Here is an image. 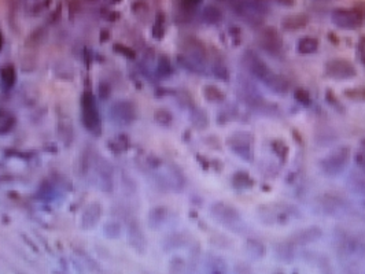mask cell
Listing matches in <instances>:
<instances>
[{
  "label": "cell",
  "mask_w": 365,
  "mask_h": 274,
  "mask_svg": "<svg viewBox=\"0 0 365 274\" xmlns=\"http://www.w3.org/2000/svg\"><path fill=\"white\" fill-rule=\"evenodd\" d=\"M0 81L4 89H11L16 82V66L7 63L0 69Z\"/></svg>",
  "instance_id": "13"
},
{
  "label": "cell",
  "mask_w": 365,
  "mask_h": 274,
  "mask_svg": "<svg viewBox=\"0 0 365 274\" xmlns=\"http://www.w3.org/2000/svg\"><path fill=\"white\" fill-rule=\"evenodd\" d=\"M213 73H214V76H216L217 78H220V80H227L228 78L227 69H225V66L222 65V63L214 65V67H213Z\"/></svg>",
  "instance_id": "34"
},
{
  "label": "cell",
  "mask_w": 365,
  "mask_h": 274,
  "mask_svg": "<svg viewBox=\"0 0 365 274\" xmlns=\"http://www.w3.org/2000/svg\"><path fill=\"white\" fill-rule=\"evenodd\" d=\"M364 15L358 10H349V8H336L331 13V21L341 29L353 30L357 29L363 24Z\"/></svg>",
  "instance_id": "4"
},
{
  "label": "cell",
  "mask_w": 365,
  "mask_h": 274,
  "mask_svg": "<svg viewBox=\"0 0 365 274\" xmlns=\"http://www.w3.org/2000/svg\"><path fill=\"white\" fill-rule=\"evenodd\" d=\"M177 63H179L183 69H186L188 72H192V73H202L203 69H205V66L202 63H199V62H196L194 59H191L190 57H187L184 54H180L177 55Z\"/></svg>",
  "instance_id": "20"
},
{
  "label": "cell",
  "mask_w": 365,
  "mask_h": 274,
  "mask_svg": "<svg viewBox=\"0 0 365 274\" xmlns=\"http://www.w3.org/2000/svg\"><path fill=\"white\" fill-rule=\"evenodd\" d=\"M151 34L154 36L157 40H161L165 34V14L158 13L155 16V24L151 29Z\"/></svg>",
  "instance_id": "25"
},
{
  "label": "cell",
  "mask_w": 365,
  "mask_h": 274,
  "mask_svg": "<svg viewBox=\"0 0 365 274\" xmlns=\"http://www.w3.org/2000/svg\"><path fill=\"white\" fill-rule=\"evenodd\" d=\"M222 19V13L219 7L216 6H207L203 8L202 11V21L207 25H216L219 24Z\"/></svg>",
  "instance_id": "18"
},
{
  "label": "cell",
  "mask_w": 365,
  "mask_h": 274,
  "mask_svg": "<svg viewBox=\"0 0 365 274\" xmlns=\"http://www.w3.org/2000/svg\"><path fill=\"white\" fill-rule=\"evenodd\" d=\"M58 136H59L61 141H62L65 145L72 144V141H73V137H74L73 126H72V123H70V122H66V121L59 122V125H58Z\"/></svg>",
  "instance_id": "19"
},
{
  "label": "cell",
  "mask_w": 365,
  "mask_h": 274,
  "mask_svg": "<svg viewBox=\"0 0 365 274\" xmlns=\"http://www.w3.org/2000/svg\"><path fill=\"white\" fill-rule=\"evenodd\" d=\"M350 159L349 147H338L321 159V170L327 176H338L346 169Z\"/></svg>",
  "instance_id": "3"
},
{
  "label": "cell",
  "mask_w": 365,
  "mask_h": 274,
  "mask_svg": "<svg viewBox=\"0 0 365 274\" xmlns=\"http://www.w3.org/2000/svg\"><path fill=\"white\" fill-rule=\"evenodd\" d=\"M154 121L162 126H168L173 122V114L166 108H158L154 111Z\"/></svg>",
  "instance_id": "26"
},
{
  "label": "cell",
  "mask_w": 365,
  "mask_h": 274,
  "mask_svg": "<svg viewBox=\"0 0 365 274\" xmlns=\"http://www.w3.org/2000/svg\"><path fill=\"white\" fill-rule=\"evenodd\" d=\"M113 49L115 54H120L124 58L129 59V61H135L136 59V52L133 49L125 46V44H121V43H115L113 46Z\"/></svg>",
  "instance_id": "28"
},
{
  "label": "cell",
  "mask_w": 365,
  "mask_h": 274,
  "mask_svg": "<svg viewBox=\"0 0 365 274\" xmlns=\"http://www.w3.org/2000/svg\"><path fill=\"white\" fill-rule=\"evenodd\" d=\"M228 145L234 152L244 161L253 159V138L246 132H236L228 138Z\"/></svg>",
  "instance_id": "6"
},
{
  "label": "cell",
  "mask_w": 365,
  "mask_h": 274,
  "mask_svg": "<svg viewBox=\"0 0 365 274\" xmlns=\"http://www.w3.org/2000/svg\"><path fill=\"white\" fill-rule=\"evenodd\" d=\"M345 95L354 100H365V88H351L346 89Z\"/></svg>",
  "instance_id": "31"
},
{
  "label": "cell",
  "mask_w": 365,
  "mask_h": 274,
  "mask_svg": "<svg viewBox=\"0 0 365 274\" xmlns=\"http://www.w3.org/2000/svg\"><path fill=\"white\" fill-rule=\"evenodd\" d=\"M3 43H4V40H3V34H1V32H0V51H1V48H3Z\"/></svg>",
  "instance_id": "42"
},
{
  "label": "cell",
  "mask_w": 365,
  "mask_h": 274,
  "mask_svg": "<svg viewBox=\"0 0 365 274\" xmlns=\"http://www.w3.org/2000/svg\"><path fill=\"white\" fill-rule=\"evenodd\" d=\"M323 207L328 214H338L341 211H345L346 203L345 200L339 199L338 196H324Z\"/></svg>",
  "instance_id": "16"
},
{
  "label": "cell",
  "mask_w": 365,
  "mask_h": 274,
  "mask_svg": "<svg viewBox=\"0 0 365 274\" xmlns=\"http://www.w3.org/2000/svg\"><path fill=\"white\" fill-rule=\"evenodd\" d=\"M148 7H147V3L144 0H136V1H133V4H132V11L135 13V14H138V15H142L144 11H147Z\"/></svg>",
  "instance_id": "35"
},
{
  "label": "cell",
  "mask_w": 365,
  "mask_h": 274,
  "mask_svg": "<svg viewBox=\"0 0 365 274\" xmlns=\"http://www.w3.org/2000/svg\"><path fill=\"white\" fill-rule=\"evenodd\" d=\"M318 48V41L313 36H303L297 43V51L302 55L315 54Z\"/></svg>",
  "instance_id": "14"
},
{
  "label": "cell",
  "mask_w": 365,
  "mask_h": 274,
  "mask_svg": "<svg viewBox=\"0 0 365 274\" xmlns=\"http://www.w3.org/2000/svg\"><path fill=\"white\" fill-rule=\"evenodd\" d=\"M211 214L216 219H219L220 222L225 224V225H236L240 218L239 213L234 207L228 206L225 203H216L211 207Z\"/></svg>",
  "instance_id": "9"
},
{
  "label": "cell",
  "mask_w": 365,
  "mask_h": 274,
  "mask_svg": "<svg viewBox=\"0 0 365 274\" xmlns=\"http://www.w3.org/2000/svg\"><path fill=\"white\" fill-rule=\"evenodd\" d=\"M61 11H62V7H61V6H58L57 10H55V13H52V14H51V19H49V21H51V22H55V21H58V19H59V15H61Z\"/></svg>",
  "instance_id": "40"
},
{
  "label": "cell",
  "mask_w": 365,
  "mask_h": 274,
  "mask_svg": "<svg viewBox=\"0 0 365 274\" xmlns=\"http://www.w3.org/2000/svg\"><path fill=\"white\" fill-rule=\"evenodd\" d=\"M203 96L207 102H211V103H221L225 99L224 92L216 85H206L203 88Z\"/></svg>",
  "instance_id": "21"
},
{
  "label": "cell",
  "mask_w": 365,
  "mask_h": 274,
  "mask_svg": "<svg viewBox=\"0 0 365 274\" xmlns=\"http://www.w3.org/2000/svg\"><path fill=\"white\" fill-rule=\"evenodd\" d=\"M202 3V0H181V7L186 13H191Z\"/></svg>",
  "instance_id": "33"
},
{
  "label": "cell",
  "mask_w": 365,
  "mask_h": 274,
  "mask_svg": "<svg viewBox=\"0 0 365 274\" xmlns=\"http://www.w3.org/2000/svg\"><path fill=\"white\" fill-rule=\"evenodd\" d=\"M81 120L84 128L94 136L102 133V120L97 108L96 96L91 89H85L81 95Z\"/></svg>",
  "instance_id": "1"
},
{
  "label": "cell",
  "mask_w": 365,
  "mask_h": 274,
  "mask_svg": "<svg viewBox=\"0 0 365 274\" xmlns=\"http://www.w3.org/2000/svg\"><path fill=\"white\" fill-rule=\"evenodd\" d=\"M358 57L361 59V62L365 63V37L358 41Z\"/></svg>",
  "instance_id": "37"
},
{
  "label": "cell",
  "mask_w": 365,
  "mask_h": 274,
  "mask_svg": "<svg viewBox=\"0 0 365 274\" xmlns=\"http://www.w3.org/2000/svg\"><path fill=\"white\" fill-rule=\"evenodd\" d=\"M111 115L117 122L128 125L136 118V106L129 100H120L111 107Z\"/></svg>",
  "instance_id": "8"
},
{
  "label": "cell",
  "mask_w": 365,
  "mask_h": 274,
  "mask_svg": "<svg viewBox=\"0 0 365 274\" xmlns=\"http://www.w3.org/2000/svg\"><path fill=\"white\" fill-rule=\"evenodd\" d=\"M295 99L303 106H308L310 103V93L306 89L300 88L295 91Z\"/></svg>",
  "instance_id": "32"
},
{
  "label": "cell",
  "mask_w": 365,
  "mask_h": 274,
  "mask_svg": "<svg viewBox=\"0 0 365 274\" xmlns=\"http://www.w3.org/2000/svg\"><path fill=\"white\" fill-rule=\"evenodd\" d=\"M232 184L236 186V188H249V186L253 185V180L252 177L244 173V171H238L232 176Z\"/></svg>",
  "instance_id": "27"
},
{
  "label": "cell",
  "mask_w": 365,
  "mask_h": 274,
  "mask_svg": "<svg viewBox=\"0 0 365 274\" xmlns=\"http://www.w3.org/2000/svg\"><path fill=\"white\" fill-rule=\"evenodd\" d=\"M49 1H51V0H43V1H40V3L34 4V7L32 8V11L33 13H40L41 10H44V8L48 6Z\"/></svg>",
  "instance_id": "38"
},
{
  "label": "cell",
  "mask_w": 365,
  "mask_h": 274,
  "mask_svg": "<svg viewBox=\"0 0 365 274\" xmlns=\"http://www.w3.org/2000/svg\"><path fill=\"white\" fill-rule=\"evenodd\" d=\"M265 85H267L270 91H273L276 93H280V95H283V93H286V92L290 89V82H288V80L284 78L283 76H279V74H273V76L270 77V80H269Z\"/></svg>",
  "instance_id": "15"
},
{
  "label": "cell",
  "mask_w": 365,
  "mask_h": 274,
  "mask_svg": "<svg viewBox=\"0 0 365 274\" xmlns=\"http://www.w3.org/2000/svg\"><path fill=\"white\" fill-rule=\"evenodd\" d=\"M121 0H113V3H120Z\"/></svg>",
  "instance_id": "43"
},
{
  "label": "cell",
  "mask_w": 365,
  "mask_h": 274,
  "mask_svg": "<svg viewBox=\"0 0 365 274\" xmlns=\"http://www.w3.org/2000/svg\"><path fill=\"white\" fill-rule=\"evenodd\" d=\"M16 118L7 110H0V135H7L14 129Z\"/></svg>",
  "instance_id": "17"
},
{
  "label": "cell",
  "mask_w": 365,
  "mask_h": 274,
  "mask_svg": "<svg viewBox=\"0 0 365 274\" xmlns=\"http://www.w3.org/2000/svg\"><path fill=\"white\" fill-rule=\"evenodd\" d=\"M111 95V85L107 81H100L97 85V97L100 100H107Z\"/></svg>",
  "instance_id": "30"
},
{
  "label": "cell",
  "mask_w": 365,
  "mask_h": 274,
  "mask_svg": "<svg viewBox=\"0 0 365 274\" xmlns=\"http://www.w3.org/2000/svg\"><path fill=\"white\" fill-rule=\"evenodd\" d=\"M356 163H357L358 167L361 169V171L365 173V147L358 150V152L356 153Z\"/></svg>",
  "instance_id": "36"
},
{
  "label": "cell",
  "mask_w": 365,
  "mask_h": 274,
  "mask_svg": "<svg viewBox=\"0 0 365 274\" xmlns=\"http://www.w3.org/2000/svg\"><path fill=\"white\" fill-rule=\"evenodd\" d=\"M47 37V30L43 29V26H39L36 30H33L31 37H29V43H32V46H39L40 43L44 41V39Z\"/></svg>",
  "instance_id": "29"
},
{
  "label": "cell",
  "mask_w": 365,
  "mask_h": 274,
  "mask_svg": "<svg viewBox=\"0 0 365 274\" xmlns=\"http://www.w3.org/2000/svg\"><path fill=\"white\" fill-rule=\"evenodd\" d=\"M191 122L196 129H205L209 125V117L202 108H194L191 111Z\"/></svg>",
  "instance_id": "24"
},
{
  "label": "cell",
  "mask_w": 365,
  "mask_h": 274,
  "mask_svg": "<svg viewBox=\"0 0 365 274\" xmlns=\"http://www.w3.org/2000/svg\"><path fill=\"white\" fill-rule=\"evenodd\" d=\"M348 188L357 196H365V173H351L348 178Z\"/></svg>",
  "instance_id": "12"
},
{
  "label": "cell",
  "mask_w": 365,
  "mask_h": 274,
  "mask_svg": "<svg viewBox=\"0 0 365 274\" xmlns=\"http://www.w3.org/2000/svg\"><path fill=\"white\" fill-rule=\"evenodd\" d=\"M118 16H121V14L120 13H115V11H110V13H107V19H110V21H115Z\"/></svg>",
  "instance_id": "41"
},
{
  "label": "cell",
  "mask_w": 365,
  "mask_h": 274,
  "mask_svg": "<svg viewBox=\"0 0 365 274\" xmlns=\"http://www.w3.org/2000/svg\"><path fill=\"white\" fill-rule=\"evenodd\" d=\"M325 73L335 80H349L356 76V67L346 59H333L327 62Z\"/></svg>",
  "instance_id": "7"
},
{
  "label": "cell",
  "mask_w": 365,
  "mask_h": 274,
  "mask_svg": "<svg viewBox=\"0 0 365 274\" xmlns=\"http://www.w3.org/2000/svg\"><path fill=\"white\" fill-rule=\"evenodd\" d=\"M239 95L250 106H260L264 103L260 91L257 89V87H254L252 81L246 80V78L239 81Z\"/></svg>",
  "instance_id": "11"
},
{
  "label": "cell",
  "mask_w": 365,
  "mask_h": 274,
  "mask_svg": "<svg viewBox=\"0 0 365 274\" xmlns=\"http://www.w3.org/2000/svg\"><path fill=\"white\" fill-rule=\"evenodd\" d=\"M232 8L249 24H258L267 14V6L262 0H236Z\"/></svg>",
  "instance_id": "2"
},
{
  "label": "cell",
  "mask_w": 365,
  "mask_h": 274,
  "mask_svg": "<svg viewBox=\"0 0 365 274\" xmlns=\"http://www.w3.org/2000/svg\"><path fill=\"white\" fill-rule=\"evenodd\" d=\"M306 24H308V16L306 15H291L284 18L282 26L288 30H295V29H300L302 26H305Z\"/></svg>",
  "instance_id": "23"
},
{
  "label": "cell",
  "mask_w": 365,
  "mask_h": 274,
  "mask_svg": "<svg viewBox=\"0 0 365 274\" xmlns=\"http://www.w3.org/2000/svg\"><path fill=\"white\" fill-rule=\"evenodd\" d=\"M243 62L246 69L252 73L255 78L262 81L264 84H267V82L270 80V77L275 74V73L272 72V69H270L258 55L253 54L252 51H247V52L244 54Z\"/></svg>",
  "instance_id": "5"
},
{
  "label": "cell",
  "mask_w": 365,
  "mask_h": 274,
  "mask_svg": "<svg viewBox=\"0 0 365 274\" xmlns=\"http://www.w3.org/2000/svg\"><path fill=\"white\" fill-rule=\"evenodd\" d=\"M173 73V66H172V61L169 59L168 55H159L158 62H157V74L161 78H166L172 76Z\"/></svg>",
  "instance_id": "22"
},
{
  "label": "cell",
  "mask_w": 365,
  "mask_h": 274,
  "mask_svg": "<svg viewBox=\"0 0 365 274\" xmlns=\"http://www.w3.org/2000/svg\"><path fill=\"white\" fill-rule=\"evenodd\" d=\"M110 36H111V33H110L109 29H102V30H100V41H102V43H105V41L109 40V39H110Z\"/></svg>",
  "instance_id": "39"
},
{
  "label": "cell",
  "mask_w": 365,
  "mask_h": 274,
  "mask_svg": "<svg viewBox=\"0 0 365 274\" xmlns=\"http://www.w3.org/2000/svg\"><path fill=\"white\" fill-rule=\"evenodd\" d=\"M260 44L262 48L269 54H272V55H277L282 51V47H283V41L280 39V34L273 29H270V28L265 29L264 32L261 33Z\"/></svg>",
  "instance_id": "10"
}]
</instances>
